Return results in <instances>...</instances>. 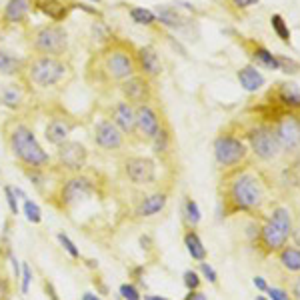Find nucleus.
Returning a JSON list of instances; mask_svg holds the SVG:
<instances>
[{"mask_svg": "<svg viewBox=\"0 0 300 300\" xmlns=\"http://www.w3.org/2000/svg\"><path fill=\"white\" fill-rule=\"evenodd\" d=\"M10 150L24 166L30 168H40L50 162L48 152L38 144L34 132L24 124H18L10 132Z\"/></svg>", "mask_w": 300, "mask_h": 300, "instance_id": "f257e3e1", "label": "nucleus"}, {"mask_svg": "<svg viewBox=\"0 0 300 300\" xmlns=\"http://www.w3.org/2000/svg\"><path fill=\"white\" fill-rule=\"evenodd\" d=\"M230 200L242 210L258 208L264 202V186L254 174H238L230 184Z\"/></svg>", "mask_w": 300, "mask_h": 300, "instance_id": "f03ea898", "label": "nucleus"}, {"mask_svg": "<svg viewBox=\"0 0 300 300\" xmlns=\"http://www.w3.org/2000/svg\"><path fill=\"white\" fill-rule=\"evenodd\" d=\"M66 74V64L58 60L56 56H38L28 66V76L36 86H54L58 84Z\"/></svg>", "mask_w": 300, "mask_h": 300, "instance_id": "7ed1b4c3", "label": "nucleus"}, {"mask_svg": "<svg viewBox=\"0 0 300 300\" xmlns=\"http://www.w3.org/2000/svg\"><path fill=\"white\" fill-rule=\"evenodd\" d=\"M66 30L58 24H48V26H42L36 36H34V48L38 52H42L44 56H56V54H62L66 50Z\"/></svg>", "mask_w": 300, "mask_h": 300, "instance_id": "20e7f679", "label": "nucleus"}, {"mask_svg": "<svg viewBox=\"0 0 300 300\" xmlns=\"http://www.w3.org/2000/svg\"><path fill=\"white\" fill-rule=\"evenodd\" d=\"M248 140H250V148L252 152L262 158V160H274L278 154H280V144L276 140V134L272 128L268 126H256L252 128L248 134Z\"/></svg>", "mask_w": 300, "mask_h": 300, "instance_id": "39448f33", "label": "nucleus"}, {"mask_svg": "<svg viewBox=\"0 0 300 300\" xmlns=\"http://www.w3.org/2000/svg\"><path fill=\"white\" fill-rule=\"evenodd\" d=\"M246 156V146L242 140L234 136H220L214 140V158L220 166H232L244 160Z\"/></svg>", "mask_w": 300, "mask_h": 300, "instance_id": "423d86ee", "label": "nucleus"}, {"mask_svg": "<svg viewBox=\"0 0 300 300\" xmlns=\"http://www.w3.org/2000/svg\"><path fill=\"white\" fill-rule=\"evenodd\" d=\"M276 140L280 148L286 152H296L300 150V120L294 114H284L280 116L276 128H274Z\"/></svg>", "mask_w": 300, "mask_h": 300, "instance_id": "0eeeda50", "label": "nucleus"}, {"mask_svg": "<svg viewBox=\"0 0 300 300\" xmlns=\"http://www.w3.org/2000/svg\"><path fill=\"white\" fill-rule=\"evenodd\" d=\"M104 70L108 72V76H112L116 80H126L130 76H134L136 64L126 50L114 48L104 56Z\"/></svg>", "mask_w": 300, "mask_h": 300, "instance_id": "6e6552de", "label": "nucleus"}, {"mask_svg": "<svg viewBox=\"0 0 300 300\" xmlns=\"http://www.w3.org/2000/svg\"><path fill=\"white\" fill-rule=\"evenodd\" d=\"M124 172L130 182L140 184V186L152 184L156 180V164L144 156H130L124 162Z\"/></svg>", "mask_w": 300, "mask_h": 300, "instance_id": "1a4fd4ad", "label": "nucleus"}, {"mask_svg": "<svg viewBox=\"0 0 300 300\" xmlns=\"http://www.w3.org/2000/svg\"><path fill=\"white\" fill-rule=\"evenodd\" d=\"M58 160H60V166H64L66 170L78 172L86 166L88 150L76 140H66L64 144L58 146Z\"/></svg>", "mask_w": 300, "mask_h": 300, "instance_id": "9d476101", "label": "nucleus"}, {"mask_svg": "<svg viewBox=\"0 0 300 300\" xmlns=\"http://www.w3.org/2000/svg\"><path fill=\"white\" fill-rule=\"evenodd\" d=\"M94 192V186H92V180L86 178V176H72L70 180L64 182L62 190H60V198L64 206H72L80 200L88 198L90 194Z\"/></svg>", "mask_w": 300, "mask_h": 300, "instance_id": "9b49d317", "label": "nucleus"}, {"mask_svg": "<svg viewBox=\"0 0 300 300\" xmlns=\"http://www.w3.org/2000/svg\"><path fill=\"white\" fill-rule=\"evenodd\" d=\"M94 142L104 150H118L122 146L124 138H122L120 128L114 122L100 120L98 124L94 126Z\"/></svg>", "mask_w": 300, "mask_h": 300, "instance_id": "f8f14e48", "label": "nucleus"}, {"mask_svg": "<svg viewBox=\"0 0 300 300\" xmlns=\"http://www.w3.org/2000/svg\"><path fill=\"white\" fill-rule=\"evenodd\" d=\"M136 128L146 136V138H154L160 130V120L158 114L150 108L148 104H140L136 108Z\"/></svg>", "mask_w": 300, "mask_h": 300, "instance_id": "ddd939ff", "label": "nucleus"}, {"mask_svg": "<svg viewBox=\"0 0 300 300\" xmlns=\"http://www.w3.org/2000/svg\"><path fill=\"white\" fill-rule=\"evenodd\" d=\"M148 92V82L144 78H140V76H130L122 84V94L128 98L130 104H138V106L146 104Z\"/></svg>", "mask_w": 300, "mask_h": 300, "instance_id": "4468645a", "label": "nucleus"}, {"mask_svg": "<svg viewBox=\"0 0 300 300\" xmlns=\"http://www.w3.org/2000/svg\"><path fill=\"white\" fill-rule=\"evenodd\" d=\"M122 134H132L136 130V110L130 102H118L114 106V120H112Z\"/></svg>", "mask_w": 300, "mask_h": 300, "instance_id": "2eb2a0df", "label": "nucleus"}, {"mask_svg": "<svg viewBox=\"0 0 300 300\" xmlns=\"http://www.w3.org/2000/svg\"><path fill=\"white\" fill-rule=\"evenodd\" d=\"M138 64L146 76H158L162 72V62L152 46H142L138 50Z\"/></svg>", "mask_w": 300, "mask_h": 300, "instance_id": "dca6fc26", "label": "nucleus"}, {"mask_svg": "<svg viewBox=\"0 0 300 300\" xmlns=\"http://www.w3.org/2000/svg\"><path fill=\"white\" fill-rule=\"evenodd\" d=\"M68 134H70V124L66 120H60V118L52 120L48 126H46V130H44L46 140H48L50 144H54V146L64 144L68 140Z\"/></svg>", "mask_w": 300, "mask_h": 300, "instance_id": "f3484780", "label": "nucleus"}, {"mask_svg": "<svg viewBox=\"0 0 300 300\" xmlns=\"http://www.w3.org/2000/svg\"><path fill=\"white\" fill-rule=\"evenodd\" d=\"M286 234L270 220L268 224H264V228H262V242H264V246L268 250H280L284 244H286Z\"/></svg>", "mask_w": 300, "mask_h": 300, "instance_id": "a211bd4d", "label": "nucleus"}, {"mask_svg": "<svg viewBox=\"0 0 300 300\" xmlns=\"http://www.w3.org/2000/svg\"><path fill=\"white\" fill-rule=\"evenodd\" d=\"M166 194L164 192H156V194H150L146 198L142 200L140 204H138V208H136V214L140 216V218H150V216H154V214H158L164 206H166Z\"/></svg>", "mask_w": 300, "mask_h": 300, "instance_id": "6ab92c4d", "label": "nucleus"}, {"mask_svg": "<svg viewBox=\"0 0 300 300\" xmlns=\"http://www.w3.org/2000/svg\"><path fill=\"white\" fill-rule=\"evenodd\" d=\"M238 80H240L242 88L248 92H256L264 86V76L254 66H244L242 70H238Z\"/></svg>", "mask_w": 300, "mask_h": 300, "instance_id": "aec40b11", "label": "nucleus"}, {"mask_svg": "<svg viewBox=\"0 0 300 300\" xmlns=\"http://www.w3.org/2000/svg\"><path fill=\"white\" fill-rule=\"evenodd\" d=\"M30 10V0H8L4 6V20L6 22H20L26 18Z\"/></svg>", "mask_w": 300, "mask_h": 300, "instance_id": "412c9836", "label": "nucleus"}, {"mask_svg": "<svg viewBox=\"0 0 300 300\" xmlns=\"http://www.w3.org/2000/svg\"><path fill=\"white\" fill-rule=\"evenodd\" d=\"M156 16H158V20H160L164 26H168V28H182V26L186 24V20L176 12V8L166 6V4L156 6Z\"/></svg>", "mask_w": 300, "mask_h": 300, "instance_id": "4be33fe9", "label": "nucleus"}, {"mask_svg": "<svg viewBox=\"0 0 300 300\" xmlns=\"http://www.w3.org/2000/svg\"><path fill=\"white\" fill-rule=\"evenodd\" d=\"M184 244H186L188 254H190L194 260L202 262V260L206 258V248H204V244H202L200 236L194 232V230H188V232H186V236H184Z\"/></svg>", "mask_w": 300, "mask_h": 300, "instance_id": "5701e85b", "label": "nucleus"}, {"mask_svg": "<svg viewBox=\"0 0 300 300\" xmlns=\"http://www.w3.org/2000/svg\"><path fill=\"white\" fill-rule=\"evenodd\" d=\"M22 102V90L16 84H4L0 86V104L8 108H16Z\"/></svg>", "mask_w": 300, "mask_h": 300, "instance_id": "b1692460", "label": "nucleus"}, {"mask_svg": "<svg viewBox=\"0 0 300 300\" xmlns=\"http://www.w3.org/2000/svg\"><path fill=\"white\" fill-rule=\"evenodd\" d=\"M38 6L42 8L44 14H48V18H52V20H62L66 16L64 0H40Z\"/></svg>", "mask_w": 300, "mask_h": 300, "instance_id": "393cba45", "label": "nucleus"}, {"mask_svg": "<svg viewBox=\"0 0 300 300\" xmlns=\"http://www.w3.org/2000/svg\"><path fill=\"white\" fill-rule=\"evenodd\" d=\"M280 264L290 270V272H298L300 270V250L298 248H282L280 250Z\"/></svg>", "mask_w": 300, "mask_h": 300, "instance_id": "a878e982", "label": "nucleus"}, {"mask_svg": "<svg viewBox=\"0 0 300 300\" xmlns=\"http://www.w3.org/2000/svg\"><path fill=\"white\" fill-rule=\"evenodd\" d=\"M286 236H290L292 234V218H290V212H288V208H276L274 212H272V218H270Z\"/></svg>", "mask_w": 300, "mask_h": 300, "instance_id": "bb28decb", "label": "nucleus"}, {"mask_svg": "<svg viewBox=\"0 0 300 300\" xmlns=\"http://www.w3.org/2000/svg\"><path fill=\"white\" fill-rule=\"evenodd\" d=\"M18 70H20V60L10 52L0 50V74L10 76V74H16Z\"/></svg>", "mask_w": 300, "mask_h": 300, "instance_id": "cd10ccee", "label": "nucleus"}, {"mask_svg": "<svg viewBox=\"0 0 300 300\" xmlns=\"http://www.w3.org/2000/svg\"><path fill=\"white\" fill-rule=\"evenodd\" d=\"M280 102H284L286 106H292V108H300V90L294 84H284L280 88Z\"/></svg>", "mask_w": 300, "mask_h": 300, "instance_id": "c85d7f7f", "label": "nucleus"}, {"mask_svg": "<svg viewBox=\"0 0 300 300\" xmlns=\"http://www.w3.org/2000/svg\"><path fill=\"white\" fill-rule=\"evenodd\" d=\"M130 18L136 22V24H142V26H150L156 22V14L148 10V8H142V6H134L130 8Z\"/></svg>", "mask_w": 300, "mask_h": 300, "instance_id": "c756f323", "label": "nucleus"}, {"mask_svg": "<svg viewBox=\"0 0 300 300\" xmlns=\"http://www.w3.org/2000/svg\"><path fill=\"white\" fill-rule=\"evenodd\" d=\"M254 58H256L258 64H262V66H266V68H270V70H280V60H278L274 54H270L266 48L254 50Z\"/></svg>", "mask_w": 300, "mask_h": 300, "instance_id": "7c9ffc66", "label": "nucleus"}, {"mask_svg": "<svg viewBox=\"0 0 300 300\" xmlns=\"http://www.w3.org/2000/svg\"><path fill=\"white\" fill-rule=\"evenodd\" d=\"M270 24H272L276 36H278L282 42H288V40H290V30H288V26H286V22H284V18H282L280 14H272Z\"/></svg>", "mask_w": 300, "mask_h": 300, "instance_id": "2f4dec72", "label": "nucleus"}, {"mask_svg": "<svg viewBox=\"0 0 300 300\" xmlns=\"http://www.w3.org/2000/svg\"><path fill=\"white\" fill-rule=\"evenodd\" d=\"M24 214H26V220L32 222V224H40V220H42L40 206L34 200H24Z\"/></svg>", "mask_w": 300, "mask_h": 300, "instance_id": "473e14b6", "label": "nucleus"}, {"mask_svg": "<svg viewBox=\"0 0 300 300\" xmlns=\"http://www.w3.org/2000/svg\"><path fill=\"white\" fill-rule=\"evenodd\" d=\"M184 216H186V222H188L190 226H196V224L200 222L198 204H196L192 198H188L186 200V204H184Z\"/></svg>", "mask_w": 300, "mask_h": 300, "instance_id": "72a5a7b5", "label": "nucleus"}, {"mask_svg": "<svg viewBox=\"0 0 300 300\" xmlns=\"http://www.w3.org/2000/svg\"><path fill=\"white\" fill-rule=\"evenodd\" d=\"M152 140H154V152H156V154H162V152H166V150H168V144H170V134H168L164 128H160V130H158V134H156Z\"/></svg>", "mask_w": 300, "mask_h": 300, "instance_id": "f704fd0d", "label": "nucleus"}, {"mask_svg": "<svg viewBox=\"0 0 300 300\" xmlns=\"http://www.w3.org/2000/svg\"><path fill=\"white\" fill-rule=\"evenodd\" d=\"M58 242L64 246V250H66L72 258H80V250L76 248V244H74V242H72V240H70L64 232H60V234H58Z\"/></svg>", "mask_w": 300, "mask_h": 300, "instance_id": "c9c22d12", "label": "nucleus"}, {"mask_svg": "<svg viewBox=\"0 0 300 300\" xmlns=\"http://www.w3.org/2000/svg\"><path fill=\"white\" fill-rule=\"evenodd\" d=\"M120 296L124 300H140V292H138V288L134 286V284H122L120 286Z\"/></svg>", "mask_w": 300, "mask_h": 300, "instance_id": "e433bc0d", "label": "nucleus"}, {"mask_svg": "<svg viewBox=\"0 0 300 300\" xmlns=\"http://www.w3.org/2000/svg\"><path fill=\"white\" fill-rule=\"evenodd\" d=\"M184 286H186L188 290H198V286H200L198 272H194V270H186V272H184Z\"/></svg>", "mask_w": 300, "mask_h": 300, "instance_id": "4c0bfd02", "label": "nucleus"}, {"mask_svg": "<svg viewBox=\"0 0 300 300\" xmlns=\"http://www.w3.org/2000/svg\"><path fill=\"white\" fill-rule=\"evenodd\" d=\"M4 196H6V204L10 208V212L16 216L18 214V202H16V194H14V188L10 186H4Z\"/></svg>", "mask_w": 300, "mask_h": 300, "instance_id": "58836bf2", "label": "nucleus"}, {"mask_svg": "<svg viewBox=\"0 0 300 300\" xmlns=\"http://www.w3.org/2000/svg\"><path fill=\"white\" fill-rule=\"evenodd\" d=\"M32 282V270L28 264H22V294L28 292V286Z\"/></svg>", "mask_w": 300, "mask_h": 300, "instance_id": "ea45409f", "label": "nucleus"}, {"mask_svg": "<svg viewBox=\"0 0 300 300\" xmlns=\"http://www.w3.org/2000/svg\"><path fill=\"white\" fill-rule=\"evenodd\" d=\"M200 272H202V274L206 276V280H208V282H212V284H214V282H216V278H218V276H216V272H214V268H212L210 264H206V262H200Z\"/></svg>", "mask_w": 300, "mask_h": 300, "instance_id": "a19ab883", "label": "nucleus"}, {"mask_svg": "<svg viewBox=\"0 0 300 300\" xmlns=\"http://www.w3.org/2000/svg\"><path fill=\"white\" fill-rule=\"evenodd\" d=\"M268 294H270V300H290V296L282 288H268Z\"/></svg>", "mask_w": 300, "mask_h": 300, "instance_id": "79ce46f5", "label": "nucleus"}, {"mask_svg": "<svg viewBox=\"0 0 300 300\" xmlns=\"http://www.w3.org/2000/svg\"><path fill=\"white\" fill-rule=\"evenodd\" d=\"M8 298V282L4 278H0V300Z\"/></svg>", "mask_w": 300, "mask_h": 300, "instance_id": "37998d69", "label": "nucleus"}, {"mask_svg": "<svg viewBox=\"0 0 300 300\" xmlns=\"http://www.w3.org/2000/svg\"><path fill=\"white\" fill-rule=\"evenodd\" d=\"M186 300H206V294L200 290H190V294H186Z\"/></svg>", "mask_w": 300, "mask_h": 300, "instance_id": "c03bdc74", "label": "nucleus"}, {"mask_svg": "<svg viewBox=\"0 0 300 300\" xmlns=\"http://www.w3.org/2000/svg\"><path fill=\"white\" fill-rule=\"evenodd\" d=\"M252 282H254V286H256L258 290H268V284H266V280H264V278H260V276H256V278H254Z\"/></svg>", "mask_w": 300, "mask_h": 300, "instance_id": "a18cd8bd", "label": "nucleus"}, {"mask_svg": "<svg viewBox=\"0 0 300 300\" xmlns=\"http://www.w3.org/2000/svg\"><path fill=\"white\" fill-rule=\"evenodd\" d=\"M238 8H248V6H252V4H256L258 0H232Z\"/></svg>", "mask_w": 300, "mask_h": 300, "instance_id": "49530a36", "label": "nucleus"}, {"mask_svg": "<svg viewBox=\"0 0 300 300\" xmlns=\"http://www.w3.org/2000/svg\"><path fill=\"white\" fill-rule=\"evenodd\" d=\"M10 262H12V268H14V276L18 278V276H20V262H18L16 256H12V254H10Z\"/></svg>", "mask_w": 300, "mask_h": 300, "instance_id": "de8ad7c7", "label": "nucleus"}, {"mask_svg": "<svg viewBox=\"0 0 300 300\" xmlns=\"http://www.w3.org/2000/svg\"><path fill=\"white\" fill-rule=\"evenodd\" d=\"M292 294H294L296 300H300V278H296V282H294V286H292Z\"/></svg>", "mask_w": 300, "mask_h": 300, "instance_id": "09e8293b", "label": "nucleus"}, {"mask_svg": "<svg viewBox=\"0 0 300 300\" xmlns=\"http://www.w3.org/2000/svg\"><path fill=\"white\" fill-rule=\"evenodd\" d=\"M46 292H48L50 300H58L56 292H54V286H52V284H48V282H46Z\"/></svg>", "mask_w": 300, "mask_h": 300, "instance_id": "8fccbe9b", "label": "nucleus"}, {"mask_svg": "<svg viewBox=\"0 0 300 300\" xmlns=\"http://www.w3.org/2000/svg\"><path fill=\"white\" fill-rule=\"evenodd\" d=\"M82 300H100V298L94 292H84V294H82Z\"/></svg>", "mask_w": 300, "mask_h": 300, "instance_id": "3c124183", "label": "nucleus"}, {"mask_svg": "<svg viewBox=\"0 0 300 300\" xmlns=\"http://www.w3.org/2000/svg\"><path fill=\"white\" fill-rule=\"evenodd\" d=\"M292 234H294V240L300 244V222L296 224V228H292Z\"/></svg>", "mask_w": 300, "mask_h": 300, "instance_id": "603ef678", "label": "nucleus"}, {"mask_svg": "<svg viewBox=\"0 0 300 300\" xmlns=\"http://www.w3.org/2000/svg\"><path fill=\"white\" fill-rule=\"evenodd\" d=\"M146 300H168V298H164V296H156V294H152V296H146Z\"/></svg>", "mask_w": 300, "mask_h": 300, "instance_id": "864d4df0", "label": "nucleus"}, {"mask_svg": "<svg viewBox=\"0 0 300 300\" xmlns=\"http://www.w3.org/2000/svg\"><path fill=\"white\" fill-rule=\"evenodd\" d=\"M256 300H266L264 296H256Z\"/></svg>", "mask_w": 300, "mask_h": 300, "instance_id": "5fc2aeb1", "label": "nucleus"}, {"mask_svg": "<svg viewBox=\"0 0 300 300\" xmlns=\"http://www.w3.org/2000/svg\"><path fill=\"white\" fill-rule=\"evenodd\" d=\"M90 2H100V0H90Z\"/></svg>", "mask_w": 300, "mask_h": 300, "instance_id": "6e6d98bb", "label": "nucleus"}]
</instances>
